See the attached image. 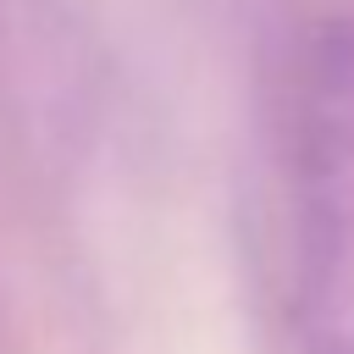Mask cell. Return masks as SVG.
<instances>
[{"instance_id": "1", "label": "cell", "mask_w": 354, "mask_h": 354, "mask_svg": "<svg viewBox=\"0 0 354 354\" xmlns=\"http://www.w3.org/2000/svg\"><path fill=\"white\" fill-rule=\"evenodd\" d=\"M271 293L282 354H354V17L321 22L282 83Z\"/></svg>"}]
</instances>
